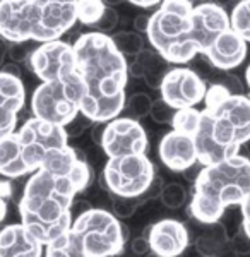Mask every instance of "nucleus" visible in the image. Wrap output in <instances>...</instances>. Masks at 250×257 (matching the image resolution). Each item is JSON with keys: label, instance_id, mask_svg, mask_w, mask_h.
Listing matches in <instances>:
<instances>
[{"label": "nucleus", "instance_id": "1", "mask_svg": "<svg viewBox=\"0 0 250 257\" xmlns=\"http://www.w3.org/2000/svg\"><path fill=\"white\" fill-rule=\"evenodd\" d=\"M91 180V170L74 148L53 153L31 173L19 201L21 223L48 245L72 225L74 197Z\"/></svg>", "mask_w": 250, "mask_h": 257}, {"label": "nucleus", "instance_id": "2", "mask_svg": "<svg viewBox=\"0 0 250 257\" xmlns=\"http://www.w3.org/2000/svg\"><path fill=\"white\" fill-rule=\"evenodd\" d=\"M76 69L84 82L81 113L94 123H108L125 110L127 59L110 35L89 31L72 43Z\"/></svg>", "mask_w": 250, "mask_h": 257}, {"label": "nucleus", "instance_id": "3", "mask_svg": "<svg viewBox=\"0 0 250 257\" xmlns=\"http://www.w3.org/2000/svg\"><path fill=\"white\" fill-rule=\"evenodd\" d=\"M204 101L194 143L199 165L207 167L236 156L241 144L250 141V98L214 82Z\"/></svg>", "mask_w": 250, "mask_h": 257}, {"label": "nucleus", "instance_id": "4", "mask_svg": "<svg viewBox=\"0 0 250 257\" xmlns=\"http://www.w3.org/2000/svg\"><path fill=\"white\" fill-rule=\"evenodd\" d=\"M189 213L204 225H214L230 206L241 204L250 192V160L241 155L202 167L194 182Z\"/></svg>", "mask_w": 250, "mask_h": 257}, {"label": "nucleus", "instance_id": "5", "mask_svg": "<svg viewBox=\"0 0 250 257\" xmlns=\"http://www.w3.org/2000/svg\"><path fill=\"white\" fill-rule=\"evenodd\" d=\"M127 228L105 209H87L48 245L45 257H113L123 250Z\"/></svg>", "mask_w": 250, "mask_h": 257}, {"label": "nucleus", "instance_id": "6", "mask_svg": "<svg viewBox=\"0 0 250 257\" xmlns=\"http://www.w3.org/2000/svg\"><path fill=\"white\" fill-rule=\"evenodd\" d=\"M67 139L64 127L28 118L19 131L0 139V175L19 178L35 173L48 156L69 146Z\"/></svg>", "mask_w": 250, "mask_h": 257}, {"label": "nucleus", "instance_id": "7", "mask_svg": "<svg viewBox=\"0 0 250 257\" xmlns=\"http://www.w3.org/2000/svg\"><path fill=\"white\" fill-rule=\"evenodd\" d=\"M192 33L194 0H163L149 16L146 36L168 64H189L199 55Z\"/></svg>", "mask_w": 250, "mask_h": 257}, {"label": "nucleus", "instance_id": "8", "mask_svg": "<svg viewBox=\"0 0 250 257\" xmlns=\"http://www.w3.org/2000/svg\"><path fill=\"white\" fill-rule=\"evenodd\" d=\"M82 98L84 82L79 72L58 81L41 82L31 96L33 117L65 127L77 113H81Z\"/></svg>", "mask_w": 250, "mask_h": 257}, {"label": "nucleus", "instance_id": "9", "mask_svg": "<svg viewBox=\"0 0 250 257\" xmlns=\"http://www.w3.org/2000/svg\"><path fill=\"white\" fill-rule=\"evenodd\" d=\"M154 182V165L146 155L108 158L101 184L116 197H143Z\"/></svg>", "mask_w": 250, "mask_h": 257}, {"label": "nucleus", "instance_id": "10", "mask_svg": "<svg viewBox=\"0 0 250 257\" xmlns=\"http://www.w3.org/2000/svg\"><path fill=\"white\" fill-rule=\"evenodd\" d=\"M77 23V0H33L31 41H57Z\"/></svg>", "mask_w": 250, "mask_h": 257}, {"label": "nucleus", "instance_id": "11", "mask_svg": "<svg viewBox=\"0 0 250 257\" xmlns=\"http://www.w3.org/2000/svg\"><path fill=\"white\" fill-rule=\"evenodd\" d=\"M26 64L41 82L64 79L77 72L72 45L62 40L38 45Z\"/></svg>", "mask_w": 250, "mask_h": 257}, {"label": "nucleus", "instance_id": "12", "mask_svg": "<svg viewBox=\"0 0 250 257\" xmlns=\"http://www.w3.org/2000/svg\"><path fill=\"white\" fill-rule=\"evenodd\" d=\"M101 148L108 158L146 155L148 136L144 127L131 117H116L105 123Z\"/></svg>", "mask_w": 250, "mask_h": 257}, {"label": "nucleus", "instance_id": "13", "mask_svg": "<svg viewBox=\"0 0 250 257\" xmlns=\"http://www.w3.org/2000/svg\"><path fill=\"white\" fill-rule=\"evenodd\" d=\"M161 99L173 110L194 108L204 101L207 93L206 81L195 70L187 67H175L165 76L160 86Z\"/></svg>", "mask_w": 250, "mask_h": 257}, {"label": "nucleus", "instance_id": "14", "mask_svg": "<svg viewBox=\"0 0 250 257\" xmlns=\"http://www.w3.org/2000/svg\"><path fill=\"white\" fill-rule=\"evenodd\" d=\"M230 28V14L226 9L216 6L212 0H201L194 4V33L192 40L199 53H206L214 40Z\"/></svg>", "mask_w": 250, "mask_h": 257}, {"label": "nucleus", "instance_id": "15", "mask_svg": "<svg viewBox=\"0 0 250 257\" xmlns=\"http://www.w3.org/2000/svg\"><path fill=\"white\" fill-rule=\"evenodd\" d=\"M33 0H0V36L7 43L31 41Z\"/></svg>", "mask_w": 250, "mask_h": 257}, {"label": "nucleus", "instance_id": "16", "mask_svg": "<svg viewBox=\"0 0 250 257\" xmlns=\"http://www.w3.org/2000/svg\"><path fill=\"white\" fill-rule=\"evenodd\" d=\"M149 248L158 257H178L189 245L187 228L177 219H161L148 231Z\"/></svg>", "mask_w": 250, "mask_h": 257}, {"label": "nucleus", "instance_id": "17", "mask_svg": "<svg viewBox=\"0 0 250 257\" xmlns=\"http://www.w3.org/2000/svg\"><path fill=\"white\" fill-rule=\"evenodd\" d=\"M160 158L166 165V168L183 173L187 168L199 163L194 138L172 128L170 132H166L160 143Z\"/></svg>", "mask_w": 250, "mask_h": 257}, {"label": "nucleus", "instance_id": "18", "mask_svg": "<svg viewBox=\"0 0 250 257\" xmlns=\"http://www.w3.org/2000/svg\"><path fill=\"white\" fill-rule=\"evenodd\" d=\"M248 47L233 30L224 31L214 40L204 55L218 70H231L247 59Z\"/></svg>", "mask_w": 250, "mask_h": 257}, {"label": "nucleus", "instance_id": "19", "mask_svg": "<svg viewBox=\"0 0 250 257\" xmlns=\"http://www.w3.org/2000/svg\"><path fill=\"white\" fill-rule=\"evenodd\" d=\"M43 247L23 223H11L0 230V257H41Z\"/></svg>", "mask_w": 250, "mask_h": 257}, {"label": "nucleus", "instance_id": "20", "mask_svg": "<svg viewBox=\"0 0 250 257\" xmlns=\"http://www.w3.org/2000/svg\"><path fill=\"white\" fill-rule=\"evenodd\" d=\"M168 72V62L158 52L148 48L141 52L136 57V60L129 65V74H132L134 77H143L148 88L153 89H160L161 82Z\"/></svg>", "mask_w": 250, "mask_h": 257}, {"label": "nucleus", "instance_id": "21", "mask_svg": "<svg viewBox=\"0 0 250 257\" xmlns=\"http://www.w3.org/2000/svg\"><path fill=\"white\" fill-rule=\"evenodd\" d=\"M115 47L123 57H137L141 52L146 50V40L137 31H120L115 35H110Z\"/></svg>", "mask_w": 250, "mask_h": 257}, {"label": "nucleus", "instance_id": "22", "mask_svg": "<svg viewBox=\"0 0 250 257\" xmlns=\"http://www.w3.org/2000/svg\"><path fill=\"white\" fill-rule=\"evenodd\" d=\"M230 28L245 43H250V0H238L230 12Z\"/></svg>", "mask_w": 250, "mask_h": 257}, {"label": "nucleus", "instance_id": "23", "mask_svg": "<svg viewBox=\"0 0 250 257\" xmlns=\"http://www.w3.org/2000/svg\"><path fill=\"white\" fill-rule=\"evenodd\" d=\"M199 120H201V110L194 108H183L175 110L172 118V127L175 131H180L183 134H189L195 138L199 128Z\"/></svg>", "mask_w": 250, "mask_h": 257}, {"label": "nucleus", "instance_id": "24", "mask_svg": "<svg viewBox=\"0 0 250 257\" xmlns=\"http://www.w3.org/2000/svg\"><path fill=\"white\" fill-rule=\"evenodd\" d=\"M106 7L103 0H77V21L84 26L93 28L105 14Z\"/></svg>", "mask_w": 250, "mask_h": 257}, {"label": "nucleus", "instance_id": "25", "mask_svg": "<svg viewBox=\"0 0 250 257\" xmlns=\"http://www.w3.org/2000/svg\"><path fill=\"white\" fill-rule=\"evenodd\" d=\"M151 106H153V99L146 93H134L125 101V110L129 111L131 118L134 120L148 117L151 113Z\"/></svg>", "mask_w": 250, "mask_h": 257}, {"label": "nucleus", "instance_id": "26", "mask_svg": "<svg viewBox=\"0 0 250 257\" xmlns=\"http://www.w3.org/2000/svg\"><path fill=\"white\" fill-rule=\"evenodd\" d=\"M160 197H161V202H163L166 208L175 209V208H180L183 202H185L187 192L180 184H168L160 192Z\"/></svg>", "mask_w": 250, "mask_h": 257}, {"label": "nucleus", "instance_id": "27", "mask_svg": "<svg viewBox=\"0 0 250 257\" xmlns=\"http://www.w3.org/2000/svg\"><path fill=\"white\" fill-rule=\"evenodd\" d=\"M141 204V197H116L113 196V214L116 218H129Z\"/></svg>", "mask_w": 250, "mask_h": 257}, {"label": "nucleus", "instance_id": "28", "mask_svg": "<svg viewBox=\"0 0 250 257\" xmlns=\"http://www.w3.org/2000/svg\"><path fill=\"white\" fill-rule=\"evenodd\" d=\"M93 123H94L93 120H89L86 115L77 113L76 117L64 127V131H65V134H67V138H79V136L84 134L87 128L93 127Z\"/></svg>", "mask_w": 250, "mask_h": 257}, {"label": "nucleus", "instance_id": "29", "mask_svg": "<svg viewBox=\"0 0 250 257\" xmlns=\"http://www.w3.org/2000/svg\"><path fill=\"white\" fill-rule=\"evenodd\" d=\"M173 113L175 110L172 108V106H168L166 103L163 101V99H156V101H153V106H151V118L154 120L156 123H172V118H173Z\"/></svg>", "mask_w": 250, "mask_h": 257}, {"label": "nucleus", "instance_id": "30", "mask_svg": "<svg viewBox=\"0 0 250 257\" xmlns=\"http://www.w3.org/2000/svg\"><path fill=\"white\" fill-rule=\"evenodd\" d=\"M118 26V12H116L113 7H106L105 14L101 16V19L94 24V31L103 33V35H108Z\"/></svg>", "mask_w": 250, "mask_h": 257}, {"label": "nucleus", "instance_id": "31", "mask_svg": "<svg viewBox=\"0 0 250 257\" xmlns=\"http://www.w3.org/2000/svg\"><path fill=\"white\" fill-rule=\"evenodd\" d=\"M31 41H23V43H9V50H7V55L11 57L14 64L23 60H28L31 52L35 48H31Z\"/></svg>", "mask_w": 250, "mask_h": 257}, {"label": "nucleus", "instance_id": "32", "mask_svg": "<svg viewBox=\"0 0 250 257\" xmlns=\"http://www.w3.org/2000/svg\"><path fill=\"white\" fill-rule=\"evenodd\" d=\"M240 208H241V225H243L245 237L250 240V192H248V196L241 201Z\"/></svg>", "mask_w": 250, "mask_h": 257}, {"label": "nucleus", "instance_id": "33", "mask_svg": "<svg viewBox=\"0 0 250 257\" xmlns=\"http://www.w3.org/2000/svg\"><path fill=\"white\" fill-rule=\"evenodd\" d=\"M132 250L136 252V254H146L148 250H151L149 248V242H148V238L146 237H139V238H136L134 242H132Z\"/></svg>", "mask_w": 250, "mask_h": 257}, {"label": "nucleus", "instance_id": "34", "mask_svg": "<svg viewBox=\"0 0 250 257\" xmlns=\"http://www.w3.org/2000/svg\"><path fill=\"white\" fill-rule=\"evenodd\" d=\"M125 2L132 4L136 7H143V9H153V7H160L163 0H125Z\"/></svg>", "mask_w": 250, "mask_h": 257}, {"label": "nucleus", "instance_id": "35", "mask_svg": "<svg viewBox=\"0 0 250 257\" xmlns=\"http://www.w3.org/2000/svg\"><path fill=\"white\" fill-rule=\"evenodd\" d=\"M148 24H149V16H137L134 21V31L143 35L148 30Z\"/></svg>", "mask_w": 250, "mask_h": 257}, {"label": "nucleus", "instance_id": "36", "mask_svg": "<svg viewBox=\"0 0 250 257\" xmlns=\"http://www.w3.org/2000/svg\"><path fill=\"white\" fill-rule=\"evenodd\" d=\"M12 196V182L11 180H0V197L9 199Z\"/></svg>", "mask_w": 250, "mask_h": 257}, {"label": "nucleus", "instance_id": "37", "mask_svg": "<svg viewBox=\"0 0 250 257\" xmlns=\"http://www.w3.org/2000/svg\"><path fill=\"white\" fill-rule=\"evenodd\" d=\"M2 72H7V74H11V76H16V77H21V69H19V65L18 64H14V62H11V64H7V65H4L2 69Z\"/></svg>", "mask_w": 250, "mask_h": 257}, {"label": "nucleus", "instance_id": "38", "mask_svg": "<svg viewBox=\"0 0 250 257\" xmlns=\"http://www.w3.org/2000/svg\"><path fill=\"white\" fill-rule=\"evenodd\" d=\"M7 50H9V43H7L6 40L0 36V65H2V62L4 59H6V55H7Z\"/></svg>", "mask_w": 250, "mask_h": 257}, {"label": "nucleus", "instance_id": "39", "mask_svg": "<svg viewBox=\"0 0 250 257\" xmlns=\"http://www.w3.org/2000/svg\"><path fill=\"white\" fill-rule=\"evenodd\" d=\"M6 216H7V201L0 197V223L6 219Z\"/></svg>", "mask_w": 250, "mask_h": 257}, {"label": "nucleus", "instance_id": "40", "mask_svg": "<svg viewBox=\"0 0 250 257\" xmlns=\"http://www.w3.org/2000/svg\"><path fill=\"white\" fill-rule=\"evenodd\" d=\"M212 2H214L216 6H219V7H223V9H224V7H226L228 4H231L233 0H212Z\"/></svg>", "mask_w": 250, "mask_h": 257}, {"label": "nucleus", "instance_id": "41", "mask_svg": "<svg viewBox=\"0 0 250 257\" xmlns=\"http://www.w3.org/2000/svg\"><path fill=\"white\" fill-rule=\"evenodd\" d=\"M103 2H105L108 7H113V6H118V4L125 2V0H103Z\"/></svg>", "mask_w": 250, "mask_h": 257}, {"label": "nucleus", "instance_id": "42", "mask_svg": "<svg viewBox=\"0 0 250 257\" xmlns=\"http://www.w3.org/2000/svg\"><path fill=\"white\" fill-rule=\"evenodd\" d=\"M245 81H247V84H248V89H250V64H248L247 70H245ZM248 98H250V94H248Z\"/></svg>", "mask_w": 250, "mask_h": 257}, {"label": "nucleus", "instance_id": "43", "mask_svg": "<svg viewBox=\"0 0 250 257\" xmlns=\"http://www.w3.org/2000/svg\"><path fill=\"white\" fill-rule=\"evenodd\" d=\"M149 257H158V255H154V254H153V255H149Z\"/></svg>", "mask_w": 250, "mask_h": 257}]
</instances>
